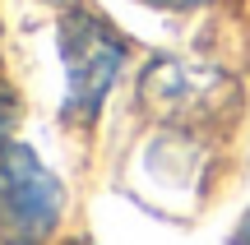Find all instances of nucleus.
Returning <instances> with one entry per match:
<instances>
[{"instance_id": "423d86ee", "label": "nucleus", "mask_w": 250, "mask_h": 245, "mask_svg": "<svg viewBox=\"0 0 250 245\" xmlns=\"http://www.w3.org/2000/svg\"><path fill=\"white\" fill-rule=\"evenodd\" d=\"M236 245H250V213H246V222H241V231H236Z\"/></svg>"}, {"instance_id": "20e7f679", "label": "nucleus", "mask_w": 250, "mask_h": 245, "mask_svg": "<svg viewBox=\"0 0 250 245\" xmlns=\"http://www.w3.org/2000/svg\"><path fill=\"white\" fill-rule=\"evenodd\" d=\"M9 125H14V97H9V93L0 88V134H5Z\"/></svg>"}, {"instance_id": "f257e3e1", "label": "nucleus", "mask_w": 250, "mask_h": 245, "mask_svg": "<svg viewBox=\"0 0 250 245\" xmlns=\"http://www.w3.org/2000/svg\"><path fill=\"white\" fill-rule=\"evenodd\" d=\"M61 185L28 148H0V231L9 241H42L61 218Z\"/></svg>"}, {"instance_id": "f03ea898", "label": "nucleus", "mask_w": 250, "mask_h": 245, "mask_svg": "<svg viewBox=\"0 0 250 245\" xmlns=\"http://www.w3.org/2000/svg\"><path fill=\"white\" fill-rule=\"evenodd\" d=\"M61 56H65V74H70V111L88 120L102 107L111 79H116L125 46L93 14H70L61 28Z\"/></svg>"}, {"instance_id": "39448f33", "label": "nucleus", "mask_w": 250, "mask_h": 245, "mask_svg": "<svg viewBox=\"0 0 250 245\" xmlns=\"http://www.w3.org/2000/svg\"><path fill=\"white\" fill-rule=\"evenodd\" d=\"M148 5H162V9H190V5H204V0H148Z\"/></svg>"}, {"instance_id": "7ed1b4c3", "label": "nucleus", "mask_w": 250, "mask_h": 245, "mask_svg": "<svg viewBox=\"0 0 250 245\" xmlns=\"http://www.w3.org/2000/svg\"><path fill=\"white\" fill-rule=\"evenodd\" d=\"M139 93H144V102H148L158 116L190 120V116H204V111H218V102L232 97V83H227V74L208 70V65L158 60Z\"/></svg>"}]
</instances>
